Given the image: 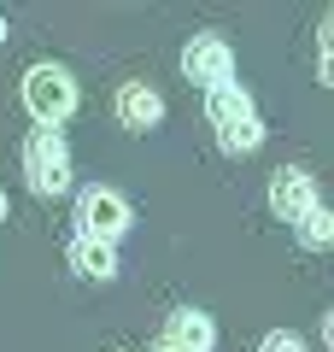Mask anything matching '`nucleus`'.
Returning <instances> with one entry per match:
<instances>
[{
	"label": "nucleus",
	"instance_id": "9",
	"mask_svg": "<svg viewBox=\"0 0 334 352\" xmlns=\"http://www.w3.org/2000/svg\"><path fill=\"white\" fill-rule=\"evenodd\" d=\"M164 335H170L176 346H188V352H211V346H217V323H211L205 311H176Z\"/></svg>",
	"mask_w": 334,
	"mask_h": 352
},
{
	"label": "nucleus",
	"instance_id": "6",
	"mask_svg": "<svg viewBox=\"0 0 334 352\" xmlns=\"http://www.w3.org/2000/svg\"><path fill=\"white\" fill-rule=\"evenodd\" d=\"M311 206H322V200H317V176H311V170L287 164V170H276V176H270V212H276V217L299 223Z\"/></svg>",
	"mask_w": 334,
	"mask_h": 352
},
{
	"label": "nucleus",
	"instance_id": "8",
	"mask_svg": "<svg viewBox=\"0 0 334 352\" xmlns=\"http://www.w3.org/2000/svg\"><path fill=\"white\" fill-rule=\"evenodd\" d=\"M71 270L88 282H111L118 276V247H106V241H76L71 247Z\"/></svg>",
	"mask_w": 334,
	"mask_h": 352
},
{
	"label": "nucleus",
	"instance_id": "3",
	"mask_svg": "<svg viewBox=\"0 0 334 352\" xmlns=\"http://www.w3.org/2000/svg\"><path fill=\"white\" fill-rule=\"evenodd\" d=\"M24 176L36 194H65L71 188V147L59 129H36L24 141Z\"/></svg>",
	"mask_w": 334,
	"mask_h": 352
},
{
	"label": "nucleus",
	"instance_id": "12",
	"mask_svg": "<svg viewBox=\"0 0 334 352\" xmlns=\"http://www.w3.org/2000/svg\"><path fill=\"white\" fill-rule=\"evenodd\" d=\"M153 352H188V346H176L170 335H159V346H153Z\"/></svg>",
	"mask_w": 334,
	"mask_h": 352
},
{
	"label": "nucleus",
	"instance_id": "10",
	"mask_svg": "<svg viewBox=\"0 0 334 352\" xmlns=\"http://www.w3.org/2000/svg\"><path fill=\"white\" fill-rule=\"evenodd\" d=\"M299 241H305V247H329V241H334V217H329V206H311V212L305 217H299Z\"/></svg>",
	"mask_w": 334,
	"mask_h": 352
},
{
	"label": "nucleus",
	"instance_id": "11",
	"mask_svg": "<svg viewBox=\"0 0 334 352\" xmlns=\"http://www.w3.org/2000/svg\"><path fill=\"white\" fill-rule=\"evenodd\" d=\"M258 352H305V340L293 335V329H276V335H264V346Z\"/></svg>",
	"mask_w": 334,
	"mask_h": 352
},
{
	"label": "nucleus",
	"instance_id": "4",
	"mask_svg": "<svg viewBox=\"0 0 334 352\" xmlns=\"http://www.w3.org/2000/svg\"><path fill=\"white\" fill-rule=\"evenodd\" d=\"M129 200L118 188H88L82 200H76V223H82V241H106V247H118V235L129 229Z\"/></svg>",
	"mask_w": 334,
	"mask_h": 352
},
{
	"label": "nucleus",
	"instance_id": "13",
	"mask_svg": "<svg viewBox=\"0 0 334 352\" xmlns=\"http://www.w3.org/2000/svg\"><path fill=\"white\" fill-rule=\"evenodd\" d=\"M0 223H6V188H0Z\"/></svg>",
	"mask_w": 334,
	"mask_h": 352
},
{
	"label": "nucleus",
	"instance_id": "1",
	"mask_svg": "<svg viewBox=\"0 0 334 352\" xmlns=\"http://www.w3.org/2000/svg\"><path fill=\"white\" fill-rule=\"evenodd\" d=\"M205 118H211V129H217V147L223 153H258L264 147V124H258V112H252V94L241 82H223V88H211L205 94Z\"/></svg>",
	"mask_w": 334,
	"mask_h": 352
},
{
	"label": "nucleus",
	"instance_id": "2",
	"mask_svg": "<svg viewBox=\"0 0 334 352\" xmlns=\"http://www.w3.org/2000/svg\"><path fill=\"white\" fill-rule=\"evenodd\" d=\"M24 106H30V118H36L41 129H59L65 118L76 112V82H71V71H65V65H30V76H24Z\"/></svg>",
	"mask_w": 334,
	"mask_h": 352
},
{
	"label": "nucleus",
	"instance_id": "5",
	"mask_svg": "<svg viewBox=\"0 0 334 352\" xmlns=\"http://www.w3.org/2000/svg\"><path fill=\"white\" fill-rule=\"evenodd\" d=\"M182 71H188V82H199L211 94V88L235 82V53H229V41H223V36H194L182 47Z\"/></svg>",
	"mask_w": 334,
	"mask_h": 352
},
{
	"label": "nucleus",
	"instance_id": "14",
	"mask_svg": "<svg viewBox=\"0 0 334 352\" xmlns=\"http://www.w3.org/2000/svg\"><path fill=\"white\" fill-rule=\"evenodd\" d=\"M0 41H6V18H0Z\"/></svg>",
	"mask_w": 334,
	"mask_h": 352
},
{
	"label": "nucleus",
	"instance_id": "7",
	"mask_svg": "<svg viewBox=\"0 0 334 352\" xmlns=\"http://www.w3.org/2000/svg\"><path fill=\"white\" fill-rule=\"evenodd\" d=\"M118 118H124V129H153V124L164 118L159 88H147V82H124V94H118Z\"/></svg>",
	"mask_w": 334,
	"mask_h": 352
}]
</instances>
